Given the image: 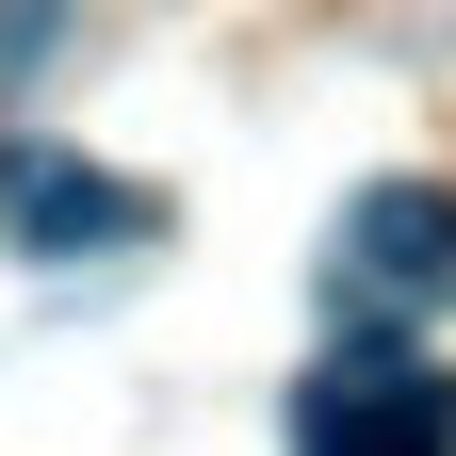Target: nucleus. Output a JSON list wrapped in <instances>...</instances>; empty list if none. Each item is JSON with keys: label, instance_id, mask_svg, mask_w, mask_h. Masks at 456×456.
<instances>
[{"label": "nucleus", "instance_id": "f257e3e1", "mask_svg": "<svg viewBox=\"0 0 456 456\" xmlns=\"http://www.w3.org/2000/svg\"><path fill=\"white\" fill-rule=\"evenodd\" d=\"M294 456H456V375L408 342H342L294 391Z\"/></svg>", "mask_w": 456, "mask_h": 456}, {"label": "nucleus", "instance_id": "f03ea898", "mask_svg": "<svg viewBox=\"0 0 456 456\" xmlns=\"http://www.w3.org/2000/svg\"><path fill=\"white\" fill-rule=\"evenodd\" d=\"M326 277H342V310H440L456 294V196H424V180L359 196L342 245H326Z\"/></svg>", "mask_w": 456, "mask_h": 456}, {"label": "nucleus", "instance_id": "7ed1b4c3", "mask_svg": "<svg viewBox=\"0 0 456 456\" xmlns=\"http://www.w3.org/2000/svg\"><path fill=\"white\" fill-rule=\"evenodd\" d=\"M0 212H17L33 245H114V228H147V196L82 180V163H0Z\"/></svg>", "mask_w": 456, "mask_h": 456}, {"label": "nucleus", "instance_id": "20e7f679", "mask_svg": "<svg viewBox=\"0 0 456 456\" xmlns=\"http://www.w3.org/2000/svg\"><path fill=\"white\" fill-rule=\"evenodd\" d=\"M33 49H49V33H33V17H0V82H17V66H33Z\"/></svg>", "mask_w": 456, "mask_h": 456}]
</instances>
